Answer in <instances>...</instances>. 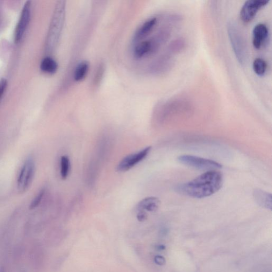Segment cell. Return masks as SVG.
<instances>
[{"label": "cell", "instance_id": "obj_26", "mask_svg": "<svg viewBox=\"0 0 272 272\" xmlns=\"http://www.w3.org/2000/svg\"><path fill=\"white\" fill-rule=\"evenodd\" d=\"M26 272L25 271H22V272Z\"/></svg>", "mask_w": 272, "mask_h": 272}, {"label": "cell", "instance_id": "obj_2", "mask_svg": "<svg viewBox=\"0 0 272 272\" xmlns=\"http://www.w3.org/2000/svg\"><path fill=\"white\" fill-rule=\"evenodd\" d=\"M171 34V30L169 28L163 27L152 38L136 44L133 49L135 58L142 59L155 54L168 41Z\"/></svg>", "mask_w": 272, "mask_h": 272}, {"label": "cell", "instance_id": "obj_11", "mask_svg": "<svg viewBox=\"0 0 272 272\" xmlns=\"http://www.w3.org/2000/svg\"><path fill=\"white\" fill-rule=\"evenodd\" d=\"M269 29L264 24L257 25L253 31V45L257 49H261L269 37Z\"/></svg>", "mask_w": 272, "mask_h": 272}, {"label": "cell", "instance_id": "obj_24", "mask_svg": "<svg viewBox=\"0 0 272 272\" xmlns=\"http://www.w3.org/2000/svg\"><path fill=\"white\" fill-rule=\"evenodd\" d=\"M138 214L137 215V220L139 222H144L146 220L147 218V213L145 211H138Z\"/></svg>", "mask_w": 272, "mask_h": 272}, {"label": "cell", "instance_id": "obj_14", "mask_svg": "<svg viewBox=\"0 0 272 272\" xmlns=\"http://www.w3.org/2000/svg\"><path fill=\"white\" fill-rule=\"evenodd\" d=\"M160 205V200L158 198L149 197L141 200L137 206V210L153 212L158 210Z\"/></svg>", "mask_w": 272, "mask_h": 272}, {"label": "cell", "instance_id": "obj_18", "mask_svg": "<svg viewBox=\"0 0 272 272\" xmlns=\"http://www.w3.org/2000/svg\"><path fill=\"white\" fill-rule=\"evenodd\" d=\"M185 41L183 38H178L172 42L168 48V53L173 55L180 53L185 46Z\"/></svg>", "mask_w": 272, "mask_h": 272}, {"label": "cell", "instance_id": "obj_4", "mask_svg": "<svg viewBox=\"0 0 272 272\" xmlns=\"http://www.w3.org/2000/svg\"><path fill=\"white\" fill-rule=\"evenodd\" d=\"M227 31L236 59L241 65H245L247 60V51L245 40L239 28L234 23L229 22Z\"/></svg>", "mask_w": 272, "mask_h": 272}, {"label": "cell", "instance_id": "obj_17", "mask_svg": "<svg viewBox=\"0 0 272 272\" xmlns=\"http://www.w3.org/2000/svg\"><path fill=\"white\" fill-rule=\"evenodd\" d=\"M254 73L259 77L266 75L268 69V64L263 59L258 58L254 60L253 63Z\"/></svg>", "mask_w": 272, "mask_h": 272}, {"label": "cell", "instance_id": "obj_9", "mask_svg": "<svg viewBox=\"0 0 272 272\" xmlns=\"http://www.w3.org/2000/svg\"><path fill=\"white\" fill-rule=\"evenodd\" d=\"M31 15V3L27 1L24 7L16 28L15 40L16 43L19 42L24 37L27 28L29 25Z\"/></svg>", "mask_w": 272, "mask_h": 272}, {"label": "cell", "instance_id": "obj_6", "mask_svg": "<svg viewBox=\"0 0 272 272\" xmlns=\"http://www.w3.org/2000/svg\"><path fill=\"white\" fill-rule=\"evenodd\" d=\"M270 1L267 0H248L243 4L240 12V17L243 23L247 24L255 18L257 13Z\"/></svg>", "mask_w": 272, "mask_h": 272}, {"label": "cell", "instance_id": "obj_19", "mask_svg": "<svg viewBox=\"0 0 272 272\" xmlns=\"http://www.w3.org/2000/svg\"><path fill=\"white\" fill-rule=\"evenodd\" d=\"M70 170V160L67 156H63L61 159V176L63 180L67 178Z\"/></svg>", "mask_w": 272, "mask_h": 272}, {"label": "cell", "instance_id": "obj_10", "mask_svg": "<svg viewBox=\"0 0 272 272\" xmlns=\"http://www.w3.org/2000/svg\"><path fill=\"white\" fill-rule=\"evenodd\" d=\"M158 22L156 17L147 19L143 23L134 34L133 41L135 44L145 40L152 33Z\"/></svg>", "mask_w": 272, "mask_h": 272}, {"label": "cell", "instance_id": "obj_25", "mask_svg": "<svg viewBox=\"0 0 272 272\" xmlns=\"http://www.w3.org/2000/svg\"><path fill=\"white\" fill-rule=\"evenodd\" d=\"M0 272H6V269L3 265L0 266Z\"/></svg>", "mask_w": 272, "mask_h": 272}, {"label": "cell", "instance_id": "obj_23", "mask_svg": "<svg viewBox=\"0 0 272 272\" xmlns=\"http://www.w3.org/2000/svg\"><path fill=\"white\" fill-rule=\"evenodd\" d=\"M154 260L155 264L160 266H164L166 263L165 258L160 255L155 256Z\"/></svg>", "mask_w": 272, "mask_h": 272}, {"label": "cell", "instance_id": "obj_22", "mask_svg": "<svg viewBox=\"0 0 272 272\" xmlns=\"http://www.w3.org/2000/svg\"><path fill=\"white\" fill-rule=\"evenodd\" d=\"M7 85H8V83H7V81L5 79H2V80L0 81V99H1L4 94L7 88Z\"/></svg>", "mask_w": 272, "mask_h": 272}, {"label": "cell", "instance_id": "obj_16", "mask_svg": "<svg viewBox=\"0 0 272 272\" xmlns=\"http://www.w3.org/2000/svg\"><path fill=\"white\" fill-rule=\"evenodd\" d=\"M90 69V64L87 61L79 63L76 67L73 74L75 81L77 82L82 81L87 76Z\"/></svg>", "mask_w": 272, "mask_h": 272}, {"label": "cell", "instance_id": "obj_3", "mask_svg": "<svg viewBox=\"0 0 272 272\" xmlns=\"http://www.w3.org/2000/svg\"><path fill=\"white\" fill-rule=\"evenodd\" d=\"M66 7L64 1H59L56 4L46 40L47 52H52L58 44L65 20Z\"/></svg>", "mask_w": 272, "mask_h": 272}, {"label": "cell", "instance_id": "obj_13", "mask_svg": "<svg viewBox=\"0 0 272 272\" xmlns=\"http://www.w3.org/2000/svg\"><path fill=\"white\" fill-rule=\"evenodd\" d=\"M253 196L256 202L263 208L272 210V195L260 189H255Z\"/></svg>", "mask_w": 272, "mask_h": 272}, {"label": "cell", "instance_id": "obj_1", "mask_svg": "<svg viewBox=\"0 0 272 272\" xmlns=\"http://www.w3.org/2000/svg\"><path fill=\"white\" fill-rule=\"evenodd\" d=\"M224 177L220 172L211 170L199 176L194 180L177 186L180 194L195 198L210 197L223 187Z\"/></svg>", "mask_w": 272, "mask_h": 272}, {"label": "cell", "instance_id": "obj_8", "mask_svg": "<svg viewBox=\"0 0 272 272\" xmlns=\"http://www.w3.org/2000/svg\"><path fill=\"white\" fill-rule=\"evenodd\" d=\"M151 146H148L141 150L138 153L129 155L122 160L117 167V171L120 173H124L130 170L138 163L145 159L151 150Z\"/></svg>", "mask_w": 272, "mask_h": 272}, {"label": "cell", "instance_id": "obj_15", "mask_svg": "<svg viewBox=\"0 0 272 272\" xmlns=\"http://www.w3.org/2000/svg\"><path fill=\"white\" fill-rule=\"evenodd\" d=\"M40 68L43 72L53 75L58 70V64L51 57L47 56L42 60Z\"/></svg>", "mask_w": 272, "mask_h": 272}, {"label": "cell", "instance_id": "obj_12", "mask_svg": "<svg viewBox=\"0 0 272 272\" xmlns=\"http://www.w3.org/2000/svg\"><path fill=\"white\" fill-rule=\"evenodd\" d=\"M171 54L168 53L164 55L152 64L151 68L152 73L161 74L167 72L174 64V60Z\"/></svg>", "mask_w": 272, "mask_h": 272}, {"label": "cell", "instance_id": "obj_5", "mask_svg": "<svg viewBox=\"0 0 272 272\" xmlns=\"http://www.w3.org/2000/svg\"><path fill=\"white\" fill-rule=\"evenodd\" d=\"M178 160L184 165L201 170H216L223 168V166L216 161L190 155L179 156Z\"/></svg>", "mask_w": 272, "mask_h": 272}, {"label": "cell", "instance_id": "obj_21", "mask_svg": "<svg viewBox=\"0 0 272 272\" xmlns=\"http://www.w3.org/2000/svg\"><path fill=\"white\" fill-rule=\"evenodd\" d=\"M103 73L104 67L103 65H100L99 67L98 68L96 73L95 74V76L94 77V83L95 84V85H97L99 83V82L101 81V78H102Z\"/></svg>", "mask_w": 272, "mask_h": 272}, {"label": "cell", "instance_id": "obj_7", "mask_svg": "<svg viewBox=\"0 0 272 272\" xmlns=\"http://www.w3.org/2000/svg\"><path fill=\"white\" fill-rule=\"evenodd\" d=\"M35 174V164L33 160L30 158L27 160L21 168L18 181V189L21 192H24L31 185Z\"/></svg>", "mask_w": 272, "mask_h": 272}, {"label": "cell", "instance_id": "obj_20", "mask_svg": "<svg viewBox=\"0 0 272 272\" xmlns=\"http://www.w3.org/2000/svg\"><path fill=\"white\" fill-rule=\"evenodd\" d=\"M45 190H42L39 192V194L37 195V196L33 199L32 203L30 206V209L31 210H33L35 208H37V207L40 204L42 198L45 195Z\"/></svg>", "mask_w": 272, "mask_h": 272}]
</instances>
